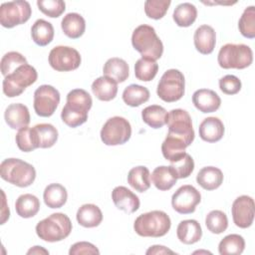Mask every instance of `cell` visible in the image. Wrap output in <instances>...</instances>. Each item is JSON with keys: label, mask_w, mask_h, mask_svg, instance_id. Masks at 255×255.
Listing matches in <instances>:
<instances>
[{"label": "cell", "mask_w": 255, "mask_h": 255, "mask_svg": "<svg viewBox=\"0 0 255 255\" xmlns=\"http://www.w3.org/2000/svg\"><path fill=\"white\" fill-rule=\"evenodd\" d=\"M92 105V97L87 91L72 90L67 95V103L61 112V119L68 127L77 128L87 122Z\"/></svg>", "instance_id": "obj_1"}, {"label": "cell", "mask_w": 255, "mask_h": 255, "mask_svg": "<svg viewBox=\"0 0 255 255\" xmlns=\"http://www.w3.org/2000/svg\"><path fill=\"white\" fill-rule=\"evenodd\" d=\"M131 44L141 57L158 60L163 53V44L153 27L142 24L136 27L131 35Z\"/></svg>", "instance_id": "obj_2"}, {"label": "cell", "mask_w": 255, "mask_h": 255, "mask_svg": "<svg viewBox=\"0 0 255 255\" xmlns=\"http://www.w3.org/2000/svg\"><path fill=\"white\" fill-rule=\"evenodd\" d=\"M169 216L161 210H152L137 216L133 223L135 233L142 237H161L170 229Z\"/></svg>", "instance_id": "obj_3"}, {"label": "cell", "mask_w": 255, "mask_h": 255, "mask_svg": "<svg viewBox=\"0 0 255 255\" xmlns=\"http://www.w3.org/2000/svg\"><path fill=\"white\" fill-rule=\"evenodd\" d=\"M0 176L5 181L18 187L30 186L36 178L35 167L20 159L6 158L0 164Z\"/></svg>", "instance_id": "obj_4"}, {"label": "cell", "mask_w": 255, "mask_h": 255, "mask_svg": "<svg viewBox=\"0 0 255 255\" xmlns=\"http://www.w3.org/2000/svg\"><path fill=\"white\" fill-rule=\"evenodd\" d=\"M73 225L70 218L61 212L53 213L36 225L38 237L46 242H58L67 238Z\"/></svg>", "instance_id": "obj_5"}, {"label": "cell", "mask_w": 255, "mask_h": 255, "mask_svg": "<svg viewBox=\"0 0 255 255\" xmlns=\"http://www.w3.org/2000/svg\"><path fill=\"white\" fill-rule=\"evenodd\" d=\"M218 64L223 69H245L253 62V52L245 44L228 43L223 45L217 56Z\"/></svg>", "instance_id": "obj_6"}, {"label": "cell", "mask_w": 255, "mask_h": 255, "mask_svg": "<svg viewBox=\"0 0 255 255\" xmlns=\"http://www.w3.org/2000/svg\"><path fill=\"white\" fill-rule=\"evenodd\" d=\"M38 73L34 67L29 64H24L18 67L14 72L4 77L3 93L8 98L20 96L26 88L37 81Z\"/></svg>", "instance_id": "obj_7"}, {"label": "cell", "mask_w": 255, "mask_h": 255, "mask_svg": "<svg viewBox=\"0 0 255 255\" xmlns=\"http://www.w3.org/2000/svg\"><path fill=\"white\" fill-rule=\"evenodd\" d=\"M185 80L183 74L176 69H169L161 76L156 89V94L163 102L173 103L184 95Z\"/></svg>", "instance_id": "obj_8"}, {"label": "cell", "mask_w": 255, "mask_h": 255, "mask_svg": "<svg viewBox=\"0 0 255 255\" xmlns=\"http://www.w3.org/2000/svg\"><path fill=\"white\" fill-rule=\"evenodd\" d=\"M166 125L168 132L166 135L182 139L189 146L194 139L191 117L185 110L174 109L167 113Z\"/></svg>", "instance_id": "obj_9"}, {"label": "cell", "mask_w": 255, "mask_h": 255, "mask_svg": "<svg viewBox=\"0 0 255 255\" xmlns=\"http://www.w3.org/2000/svg\"><path fill=\"white\" fill-rule=\"evenodd\" d=\"M100 135L106 145L124 144L130 138L131 127L127 119L116 116L104 124Z\"/></svg>", "instance_id": "obj_10"}, {"label": "cell", "mask_w": 255, "mask_h": 255, "mask_svg": "<svg viewBox=\"0 0 255 255\" xmlns=\"http://www.w3.org/2000/svg\"><path fill=\"white\" fill-rule=\"evenodd\" d=\"M32 14V8L29 2L17 0L2 3L0 6V23L5 28L26 23Z\"/></svg>", "instance_id": "obj_11"}, {"label": "cell", "mask_w": 255, "mask_h": 255, "mask_svg": "<svg viewBox=\"0 0 255 255\" xmlns=\"http://www.w3.org/2000/svg\"><path fill=\"white\" fill-rule=\"evenodd\" d=\"M48 61L54 70L58 72H70L80 67L82 58L75 48L56 46L50 51Z\"/></svg>", "instance_id": "obj_12"}, {"label": "cell", "mask_w": 255, "mask_h": 255, "mask_svg": "<svg viewBox=\"0 0 255 255\" xmlns=\"http://www.w3.org/2000/svg\"><path fill=\"white\" fill-rule=\"evenodd\" d=\"M60 103L59 91L50 85H42L34 92L35 113L43 118L51 117Z\"/></svg>", "instance_id": "obj_13"}, {"label": "cell", "mask_w": 255, "mask_h": 255, "mask_svg": "<svg viewBox=\"0 0 255 255\" xmlns=\"http://www.w3.org/2000/svg\"><path fill=\"white\" fill-rule=\"evenodd\" d=\"M201 201L200 192L192 185L180 186L171 197L172 208L180 214H190L195 211Z\"/></svg>", "instance_id": "obj_14"}, {"label": "cell", "mask_w": 255, "mask_h": 255, "mask_svg": "<svg viewBox=\"0 0 255 255\" xmlns=\"http://www.w3.org/2000/svg\"><path fill=\"white\" fill-rule=\"evenodd\" d=\"M233 222L237 227L248 228L252 225L255 215V204L251 196H238L231 207Z\"/></svg>", "instance_id": "obj_15"}, {"label": "cell", "mask_w": 255, "mask_h": 255, "mask_svg": "<svg viewBox=\"0 0 255 255\" xmlns=\"http://www.w3.org/2000/svg\"><path fill=\"white\" fill-rule=\"evenodd\" d=\"M112 199L116 207L128 214L135 212L139 208L138 197L126 186H117L112 191Z\"/></svg>", "instance_id": "obj_16"}, {"label": "cell", "mask_w": 255, "mask_h": 255, "mask_svg": "<svg viewBox=\"0 0 255 255\" xmlns=\"http://www.w3.org/2000/svg\"><path fill=\"white\" fill-rule=\"evenodd\" d=\"M6 124L13 129H21L30 124V113L28 108L20 103L9 105L4 113Z\"/></svg>", "instance_id": "obj_17"}, {"label": "cell", "mask_w": 255, "mask_h": 255, "mask_svg": "<svg viewBox=\"0 0 255 255\" xmlns=\"http://www.w3.org/2000/svg\"><path fill=\"white\" fill-rule=\"evenodd\" d=\"M192 103L198 111L206 114L216 112L220 108L221 99L212 90L200 89L193 93Z\"/></svg>", "instance_id": "obj_18"}, {"label": "cell", "mask_w": 255, "mask_h": 255, "mask_svg": "<svg viewBox=\"0 0 255 255\" xmlns=\"http://www.w3.org/2000/svg\"><path fill=\"white\" fill-rule=\"evenodd\" d=\"M193 41L196 50L200 54H211L216 44V34L214 29L209 25L199 26L194 32Z\"/></svg>", "instance_id": "obj_19"}, {"label": "cell", "mask_w": 255, "mask_h": 255, "mask_svg": "<svg viewBox=\"0 0 255 255\" xmlns=\"http://www.w3.org/2000/svg\"><path fill=\"white\" fill-rule=\"evenodd\" d=\"M224 125L216 117H208L204 119L198 128L199 136L207 142L219 141L224 135Z\"/></svg>", "instance_id": "obj_20"}, {"label": "cell", "mask_w": 255, "mask_h": 255, "mask_svg": "<svg viewBox=\"0 0 255 255\" xmlns=\"http://www.w3.org/2000/svg\"><path fill=\"white\" fill-rule=\"evenodd\" d=\"M37 148L52 147L58 140V130L51 124H38L32 128Z\"/></svg>", "instance_id": "obj_21"}, {"label": "cell", "mask_w": 255, "mask_h": 255, "mask_svg": "<svg viewBox=\"0 0 255 255\" xmlns=\"http://www.w3.org/2000/svg\"><path fill=\"white\" fill-rule=\"evenodd\" d=\"M178 240L183 244H194L201 239L202 229L198 221L194 219H186L179 222L176 228Z\"/></svg>", "instance_id": "obj_22"}, {"label": "cell", "mask_w": 255, "mask_h": 255, "mask_svg": "<svg viewBox=\"0 0 255 255\" xmlns=\"http://www.w3.org/2000/svg\"><path fill=\"white\" fill-rule=\"evenodd\" d=\"M92 92L100 101H112L118 94V83L107 76L99 77L92 84Z\"/></svg>", "instance_id": "obj_23"}, {"label": "cell", "mask_w": 255, "mask_h": 255, "mask_svg": "<svg viewBox=\"0 0 255 255\" xmlns=\"http://www.w3.org/2000/svg\"><path fill=\"white\" fill-rule=\"evenodd\" d=\"M78 223L86 228L99 226L103 221V213L99 206L93 203L82 205L76 214Z\"/></svg>", "instance_id": "obj_24"}, {"label": "cell", "mask_w": 255, "mask_h": 255, "mask_svg": "<svg viewBox=\"0 0 255 255\" xmlns=\"http://www.w3.org/2000/svg\"><path fill=\"white\" fill-rule=\"evenodd\" d=\"M196 181L203 189L214 190L222 184L223 173L218 167L205 166L198 171Z\"/></svg>", "instance_id": "obj_25"}, {"label": "cell", "mask_w": 255, "mask_h": 255, "mask_svg": "<svg viewBox=\"0 0 255 255\" xmlns=\"http://www.w3.org/2000/svg\"><path fill=\"white\" fill-rule=\"evenodd\" d=\"M64 34L71 39L80 38L86 30V21L79 13H68L61 22Z\"/></svg>", "instance_id": "obj_26"}, {"label": "cell", "mask_w": 255, "mask_h": 255, "mask_svg": "<svg viewBox=\"0 0 255 255\" xmlns=\"http://www.w3.org/2000/svg\"><path fill=\"white\" fill-rule=\"evenodd\" d=\"M104 76H107L117 83H124L129 75V67L128 63L121 58L109 59L103 68Z\"/></svg>", "instance_id": "obj_27"}, {"label": "cell", "mask_w": 255, "mask_h": 255, "mask_svg": "<svg viewBox=\"0 0 255 255\" xmlns=\"http://www.w3.org/2000/svg\"><path fill=\"white\" fill-rule=\"evenodd\" d=\"M151 181L158 190L165 191L169 190L176 183L177 177L170 165H160L153 169L151 173Z\"/></svg>", "instance_id": "obj_28"}, {"label": "cell", "mask_w": 255, "mask_h": 255, "mask_svg": "<svg viewBox=\"0 0 255 255\" xmlns=\"http://www.w3.org/2000/svg\"><path fill=\"white\" fill-rule=\"evenodd\" d=\"M31 37L38 46H47L53 41L54 27L50 22L38 19L31 27Z\"/></svg>", "instance_id": "obj_29"}, {"label": "cell", "mask_w": 255, "mask_h": 255, "mask_svg": "<svg viewBox=\"0 0 255 255\" xmlns=\"http://www.w3.org/2000/svg\"><path fill=\"white\" fill-rule=\"evenodd\" d=\"M43 198L45 204L50 208H61L68 199L67 189L60 183H51L46 186Z\"/></svg>", "instance_id": "obj_30"}, {"label": "cell", "mask_w": 255, "mask_h": 255, "mask_svg": "<svg viewBox=\"0 0 255 255\" xmlns=\"http://www.w3.org/2000/svg\"><path fill=\"white\" fill-rule=\"evenodd\" d=\"M15 209L20 217L31 218L40 210V200L33 194H22L15 202Z\"/></svg>", "instance_id": "obj_31"}, {"label": "cell", "mask_w": 255, "mask_h": 255, "mask_svg": "<svg viewBox=\"0 0 255 255\" xmlns=\"http://www.w3.org/2000/svg\"><path fill=\"white\" fill-rule=\"evenodd\" d=\"M187 144L180 138L166 135L165 139L161 144V152L165 159L170 162L178 160L184 153Z\"/></svg>", "instance_id": "obj_32"}, {"label": "cell", "mask_w": 255, "mask_h": 255, "mask_svg": "<svg viewBox=\"0 0 255 255\" xmlns=\"http://www.w3.org/2000/svg\"><path fill=\"white\" fill-rule=\"evenodd\" d=\"M128 184L138 192H144L150 187V174L146 166L132 167L128 173Z\"/></svg>", "instance_id": "obj_33"}, {"label": "cell", "mask_w": 255, "mask_h": 255, "mask_svg": "<svg viewBox=\"0 0 255 255\" xmlns=\"http://www.w3.org/2000/svg\"><path fill=\"white\" fill-rule=\"evenodd\" d=\"M167 112L158 105H151L141 111L142 121L152 128H160L166 124Z\"/></svg>", "instance_id": "obj_34"}, {"label": "cell", "mask_w": 255, "mask_h": 255, "mask_svg": "<svg viewBox=\"0 0 255 255\" xmlns=\"http://www.w3.org/2000/svg\"><path fill=\"white\" fill-rule=\"evenodd\" d=\"M149 91L140 85L131 84L123 92V101L129 107H139L149 99Z\"/></svg>", "instance_id": "obj_35"}, {"label": "cell", "mask_w": 255, "mask_h": 255, "mask_svg": "<svg viewBox=\"0 0 255 255\" xmlns=\"http://www.w3.org/2000/svg\"><path fill=\"white\" fill-rule=\"evenodd\" d=\"M196 17H197L196 7L193 4L188 2L177 5L172 14L173 21L179 27L191 26L196 20Z\"/></svg>", "instance_id": "obj_36"}, {"label": "cell", "mask_w": 255, "mask_h": 255, "mask_svg": "<svg viewBox=\"0 0 255 255\" xmlns=\"http://www.w3.org/2000/svg\"><path fill=\"white\" fill-rule=\"evenodd\" d=\"M245 249V240L239 234L225 236L218 245L220 255H240Z\"/></svg>", "instance_id": "obj_37"}, {"label": "cell", "mask_w": 255, "mask_h": 255, "mask_svg": "<svg viewBox=\"0 0 255 255\" xmlns=\"http://www.w3.org/2000/svg\"><path fill=\"white\" fill-rule=\"evenodd\" d=\"M158 71L157 63L149 58L141 57L134 64L135 78L142 82H149L154 79Z\"/></svg>", "instance_id": "obj_38"}, {"label": "cell", "mask_w": 255, "mask_h": 255, "mask_svg": "<svg viewBox=\"0 0 255 255\" xmlns=\"http://www.w3.org/2000/svg\"><path fill=\"white\" fill-rule=\"evenodd\" d=\"M205 225L211 233L220 234L228 227L227 215L221 210H212L205 217Z\"/></svg>", "instance_id": "obj_39"}, {"label": "cell", "mask_w": 255, "mask_h": 255, "mask_svg": "<svg viewBox=\"0 0 255 255\" xmlns=\"http://www.w3.org/2000/svg\"><path fill=\"white\" fill-rule=\"evenodd\" d=\"M238 28L242 36L248 39L255 37V7H247L238 22Z\"/></svg>", "instance_id": "obj_40"}, {"label": "cell", "mask_w": 255, "mask_h": 255, "mask_svg": "<svg viewBox=\"0 0 255 255\" xmlns=\"http://www.w3.org/2000/svg\"><path fill=\"white\" fill-rule=\"evenodd\" d=\"M24 64H28V63L26 58L22 54L15 51L8 52L1 59V63H0L1 73L4 77H6L7 75L14 72L18 67Z\"/></svg>", "instance_id": "obj_41"}, {"label": "cell", "mask_w": 255, "mask_h": 255, "mask_svg": "<svg viewBox=\"0 0 255 255\" xmlns=\"http://www.w3.org/2000/svg\"><path fill=\"white\" fill-rule=\"evenodd\" d=\"M171 1L169 0H147L144 2V12L148 18L159 20L168 10Z\"/></svg>", "instance_id": "obj_42"}, {"label": "cell", "mask_w": 255, "mask_h": 255, "mask_svg": "<svg viewBox=\"0 0 255 255\" xmlns=\"http://www.w3.org/2000/svg\"><path fill=\"white\" fill-rule=\"evenodd\" d=\"M37 6L43 14L51 18H58L66 10V4L62 0H38Z\"/></svg>", "instance_id": "obj_43"}, {"label": "cell", "mask_w": 255, "mask_h": 255, "mask_svg": "<svg viewBox=\"0 0 255 255\" xmlns=\"http://www.w3.org/2000/svg\"><path fill=\"white\" fill-rule=\"evenodd\" d=\"M170 167L175 172L177 179L186 178L192 173L194 169V161L193 158L187 152H185L178 160L171 162Z\"/></svg>", "instance_id": "obj_44"}, {"label": "cell", "mask_w": 255, "mask_h": 255, "mask_svg": "<svg viewBox=\"0 0 255 255\" xmlns=\"http://www.w3.org/2000/svg\"><path fill=\"white\" fill-rule=\"evenodd\" d=\"M15 140L18 148L24 152H29L37 148L32 132V128L26 127L19 129L15 136Z\"/></svg>", "instance_id": "obj_45"}, {"label": "cell", "mask_w": 255, "mask_h": 255, "mask_svg": "<svg viewBox=\"0 0 255 255\" xmlns=\"http://www.w3.org/2000/svg\"><path fill=\"white\" fill-rule=\"evenodd\" d=\"M241 81L234 75H226L219 80V89L226 95H235L241 90Z\"/></svg>", "instance_id": "obj_46"}, {"label": "cell", "mask_w": 255, "mask_h": 255, "mask_svg": "<svg viewBox=\"0 0 255 255\" xmlns=\"http://www.w3.org/2000/svg\"><path fill=\"white\" fill-rule=\"evenodd\" d=\"M70 255L81 254H100L99 249L92 243L87 241H80L73 244L69 250Z\"/></svg>", "instance_id": "obj_47"}, {"label": "cell", "mask_w": 255, "mask_h": 255, "mask_svg": "<svg viewBox=\"0 0 255 255\" xmlns=\"http://www.w3.org/2000/svg\"><path fill=\"white\" fill-rule=\"evenodd\" d=\"M147 255L149 254H167V253H170V254H173L174 252L168 248H166L165 246H162V245H153V246H150L146 252H145Z\"/></svg>", "instance_id": "obj_48"}, {"label": "cell", "mask_w": 255, "mask_h": 255, "mask_svg": "<svg viewBox=\"0 0 255 255\" xmlns=\"http://www.w3.org/2000/svg\"><path fill=\"white\" fill-rule=\"evenodd\" d=\"M2 196H3V208H2V219H1V224H4L5 221L9 218L10 216V211H9V207L6 206V199H5V193L2 190Z\"/></svg>", "instance_id": "obj_49"}, {"label": "cell", "mask_w": 255, "mask_h": 255, "mask_svg": "<svg viewBox=\"0 0 255 255\" xmlns=\"http://www.w3.org/2000/svg\"><path fill=\"white\" fill-rule=\"evenodd\" d=\"M27 254H49V251L41 246H34L28 250Z\"/></svg>", "instance_id": "obj_50"}]
</instances>
